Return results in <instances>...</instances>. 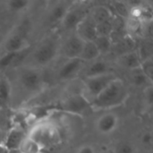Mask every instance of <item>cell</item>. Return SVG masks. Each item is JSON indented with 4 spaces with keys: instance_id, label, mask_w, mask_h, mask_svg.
Instances as JSON below:
<instances>
[{
    "instance_id": "1",
    "label": "cell",
    "mask_w": 153,
    "mask_h": 153,
    "mask_svg": "<svg viewBox=\"0 0 153 153\" xmlns=\"http://www.w3.org/2000/svg\"><path fill=\"white\" fill-rule=\"evenodd\" d=\"M128 97V90L124 82L116 78L95 99L91 107L96 109H109L122 105Z\"/></svg>"
},
{
    "instance_id": "2",
    "label": "cell",
    "mask_w": 153,
    "mask_h": 153,
    "mask_svg": "<svg viewBox=\"0 0 153 153\" xmlns=\"http://www.w3.org/2000/svg\"><path fill=\"white\" fill-rule=\"evenodd\" d=\"M28 136L37 142L43 150L57 145L60 141V134L56 126L50 122H39L30 131Z\"/></svg>"
},
{
    "instance_id": "3",
    "label": "cell",
    "mask_w": 153,
    "mask_h": 153,
    "mask_svg": "<svg viewBox=\"0 0 153 153\" xmlns=\"http://www.w3.org/2000/svg\"><path fill=\"white\" fill-rule=\"evenodd\" d=\"M17 80L22 90L29 93L39 92L44 84L41 72L34 65L22 66L18 71Z\"/></svg>"
},
{
    "instance_id": "4",
    "label": "cell",
    "mask_w": 153,
    "mask_h": 153,
    "mask_svg": "<svg viewBox=\"0 0 153 153\" xmlns=\"http://www.w3.org/2000/svg\"><path fill=\"white\" fill-rule=\"evenodd\" d=\"M60 45L55 38L45 39L33 50L31 59L37 65H47L56 57Z\"/></svg>"
},
{
    "instance_id": "5",
    "label": "cell",
    "mask_w": 153,
    "mask_h": 153,
    "mask_svg": "<svg viewBox=\"0 0 153 153\" xmlns=\"http://www.w3.org/2000/svg\"><path fill=\"white\" fill-rule=\"evenodd\" d=\"M117 77H116L112 73L93 77H86L84 81V90L90 97L89 100L91 101L93 99H95Z\"/></svg>"
},
{
    "instance_id": "6",
    "label": "cell",
    "mask_w": 153,
    "mask_h": 153,
    "mask_svg": "<svg viewBox=\"0 0 153 153\" xmlns=\"http://www.w3.org/2000/svg\"><path fill=\"white\" fill-rule=\"evenodd\" d=\"M29 48V41L25 35L21 32H12L3 42L5 54H19Z\"/></svg>"
},
{
    "instance_id": "7",
    "label": "cell",
    "mask_w": 153,
    "mask_h": 153,
    "mask_svg": "<svg viewBox=\"0 0 153 153\" xmlns=\"http://www.w3.org/2000/svg\"><path fill=\"white\" fill-rule=\"evenodd\" d=\"M84 42L76 33L68 37L64 44L60 46L59 52L62 53L64 56L67 59L79 58L84 45Z\"/></svg>"
},
{
    "instance_id": "8",
    "label": "cell",
    "mask_w": 153,
    "mask_h": 153,
    "mask_svg": "<svg viewBox=\"0 0 153 153\" xmlns=\"http://www.w3.org/2000/svg\"><path fill=\"white\" fill-rule=\"evenodd\" d=\"M119 126V118L113 113H106L100 116L95 123V128L98 133L108 135L114 133Z\"/></svg>"
},
{
    "instance_id": "9",
    "label": "cell",
    "mask_w": 153,
    "mask_h": 153,
    "mask_svg": "<svg viewBox=\"0 0 153 153\" xmlns=\"http://www.w3.org/2000/svg\"><path fill=\"white\" fill-rule=\"evenodd\" d=\"M64 108L74 115H81L88 108L91 107V102L82 95H74L66 99L63 105Z\"/></svg>"
},
{
    "instance_id": "10",
    "label": "cell",
    "mask_w": 153,
    "mask_h": 153,
    "mask_svg": "<svg viewBox=\"0 0 153 153\" xmlns=\"http://www.w3.org/2000/svg\"><path fill=\"white\" fill-rule=\"evenodd\" d=\"M85 17L86 14L82 9L70 6L61 22V25L67 30H76L77 27L85 19Z\"/></svg>"
},
{
    "instance_id": "11",
    "label": "cell",
    "mask_w": 153,
    "mask_h": 153,
    "mask_svg": "<svg viewBox=\"0 0 153 153\" xmlns=\"http://www.w3.org/2000/svg\"><path fill=\"white\" fill-rule=\"evenodd\" d=\"M75 33L83 40V41H93L98 36L97 32V23L91 19L87 18L79 24Z\"/></svg>"
},
{
    "instance_id": "12",
    "label": "cell",
    "mask_w": 153,
    "mask_h": 153,
    "mask_svg": "<svg viewBox=\"0 0 153 153\" xmlns=\"http://www.w3.org/2000/svg\"><path fill=\"white\" fill-rule=\"evenodd\" d=\"M83 65L84 62L81 58L67 59V61L65 62L58 70V78L61 80L72 78L79 73Z\"/></svg>"
},
{
    "instance_id": "13",
    "label": "cell",
    "mask_w": 153,
    "mask_h": 153,
    "mask_svg": "<svg viewBox=\"0 0 153 153\" xmlns=\"http://www.w3.org/2000/svg\"><path fill=\"white\" fill-rule=\"evenodd\" d=\"M69 8H70V5L65 2H59L54 4L50 8L48 13V19L49 22L50 23H56V22L61 23L62 20L64 19Z\"/></svg>"
},
{
    "instance_id": "14",
    "label": "cell",
    "mask_w": 153,
    "mask_h": 153,
    "mask_svg": "<svg viewBox=\"0 0 153 153\" xmlns=\"http://www.w3.org/2000/svg\"><path fill=\"white\" fill-rule=\"evenodd\" d=\"M118 63L121 66L134 71L141 67L142 60L137 52H130L121 56L118 59Z\"/></svg>"
},
{
    "instance_id": "15",
    "label": "cell",
    "mask_w": 153,
    "mask_h": 153,
    "mask_svg": "<svg viewBox=\"0 0 153 153\" xmlns=\"http://www.w3.org/2000/svg\"><path fill=\"white\" fill-rule=\"evenodd\" d=\"M26 135L20 129H13L8 134H6V138L4 143V146H5L10 152L12 151H17L20 143L24 139Z\"/></svg>"
},
{
    "instance_id": "16",
    "label": "cell",
    "mask_w": 153,
    "mask_h": 153,
    "mask_svg": "<svg viewBox=\"0 0 153 153\" xmlns=\"http://www.w3.org/2000/svg\"><path fill=\"white\" fill-rule=\"evenodd\" d=\"M91 63V64L88 66L86 73H85L86 77H93V76H98V75L110 73L109 66L107 62L97 59Z\"/></svg>"
},
{
    "instance_id": "17",
    "label": "cell",
    "mask_w": 153,
    "mask_h": 153,
    "mask_svg": "<svg viewBox=\"0 0 153 153\" xmlns=\"http://www.w3.org/2000/svg\"><path fill=\"white\" fill-rule=\"evenodd\" d=\"M100 53L99 52L97 47L92 41H86L84 42L81 56L79 58H81L84 63L85 62H92L98 59Z\"/></svg>"
},
{
    "instance_id": "18",
    "label": "cell",
    "mask_w": 153,
    "mask_h": 153,
    "mask_svg": "<svg viewBox=\"0 0 153 153\" xmlns=\"http://www.w3.org/2000/svg\"><path fill=\"white\" fill-rule=\"evenodd\" d=\"M17 151L20 153H42L44 150L37 142L26 135L20 143Z\"/></svg>"
},
{
    "instance_id": "19",
    "label": "cell",
    "mask_w": 153,
    "mask_h": 153,
    "mask_svg": "<svg viewBox=\"0 0 153 153\" xmlns=\"http://www.w3.org/2000/svg\"><path fill=\"white\" fill-rule=\"evenodd\" d=\"M92 42L95 44V46L97 47V48L100 54L108 52L111 47V39H110L109 35L108 36L98 35Z\"/></svg>"
},
{
    "instance_id": "20",
    "label": "cell",
    "mask_w": 153,
    "mask_h": 153,
    "mask_svg": "<svg viewBox=\"0 0 153 153\" xmlns=\"http://www.w3.org/2000/svg\"><path fill=\"white\" fill-rule=\"evenodd\" d=\"M30 2L27 0H11L6 3V7L13 13H21L27 10L30 5Z\"/></svg>"
},
{
    "instance_id": "21",
    "label": "cell",
    "mask_w": 153,
    "mask_h": 153,
    "mask_svg": "<svg viewBox=\"0 0 153 153\" xmlns=\"http://www.w3.org/2000/svg\"><path fill=\"white\" fill-rule=\"evenodd\" d=\"M12 95V86L10 82L3 77L0 79V101L7 102L11 99Z\"/></svg>"
},
{
    "instance_id": "22",
    "label": "cell",
    "mask_w": 153,
    "mask_h": 153,
    "mask_svg": "<svg viewBox=\"0 0 153 153\" xmlns=\"http://www.w3.org/2000/svg\"><path fill=\"white\" fill-rule=\"evenodd\" d=\"M109 16H110V14H109L108 10L104 6H100V7H98L97 9L94 10L93 16L91 19L97 24H99V23L108 22V19L109 18Z\"/></svg>"
},
{
    "instance_id": "23",
    "label": "cell",
    "mask_w": 153,
    "mask_h": 153,
    "mask_svg": "<svg viewBox=\"0 0 153 153\" xmlns=\"http://www.w3.org/2000/svg\"><path fill=\"white\" fill-rule=\"evenodd\" d=\"M133 72L134 73L132 74V80H133V82H134V85H136V86H143V85L147 84L148 81H151L143 73V71L140 68L136 69V70H134Z\"/></svg>"
},
{
    "instance_id": "24",
    "label": "cell",
    "mask_w": 153,
    "mask_h": 153,
    "mask_svg": "<svg viewBox=\"0 0 153 153\" xmlns=\"http://www.w3.org/2000/svg\"><path fill=\"white\" fill-rule=\"evenodd\" d=\"M140 69H141V70L143 71V73L149 78V80L152 81L153 74V63L152 59L151 57H148L146 60L142 61Z\"/></svg>"
},
{
    "instance_id": "25",
    "label": "cell",
    "mask_w": 153,
    "mask_h": 153,
    "mask_svg": "<svg viewBox=\"0 0 153 153\" xmlns=\"http://www.w3.org/2000/svg\"><path fill=\"white\" fill-rule=\"evenodd\" d=\"M144 100L147 105H149L150 107L152 105L153 101V91L152 85H149L146 87L145 91H144Z\"/></svg>"
},
{
    "instance_id": "26",
    "label": "cell",
    "mask_w": 153,
    "mask_h": 153,
    "mask_svg": "<svg viewBox=\"0 0 153 153\" xmlns=\"http://www.w3.org/2000/svg\"><path fill=\"white\" fill-rule=\"evenodd\" d=\"M141 142L145 146H150L152 143V134L151 132H145L141 137Z\"/></svg>"
},
{
    "instance_id": "27",
    "label": "cell",
    "mask_w": 153,
    "mask_h": 153,
    "mask_svg": "<svg viewBox=\"0 0 153 153\" xmlns=\"http://www.w3.org/2000/svg\"><path fill=\"white\" fill-rule=\"evenodd\" d=\"M113 153H134V149L131 145L127 144V143H124L122 145H120L116 152Z\"/></svg>"
},
{
    "instance_id": "28",
    "label": "cell",
    "mask_w": 153,
    "mask_h": 153,
    "mask_svg": "<svg viewBox=\"0 0 153 153\" xmlns=\"http://www.w3.org/2000/svg\"><path fill=\"white\" fill-rule=\"evenodd\" d=\"M75 153H96L94 147L91 144H84L79 147Z\"/></svg>"
},
{
    "instance_id": "29",
    "label": "cell",
    "mask_w": 153,
    "mask_h": 153,
    "mask_svg": "<svg viewBox=\"0 0 153 153\" xmlns=\"http://www.w3.org/2000/svg\"><path fill=\"white\" fill-rule=\"evenodd\" d=\"M6 134H7L0 127V147L4 146V141L6 138Z\"/></svg>"
},
{
    "instance_id": "30",
    "label": "cell",
    "mask_w": 153,
    "mask_h": 153,
    "mask_svg": "<svg viewBox=\"0 0 153 153\" xmlns=\"http://www.w3.org/2000/svg\"><path fill=\"white\" fill-rule=\"evenodd\" d=\"M10 153H20L18 151H12V152H10Z\"/></svg>"
}]
</instances>
